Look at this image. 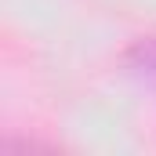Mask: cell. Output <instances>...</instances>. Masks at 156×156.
Listing matches in <instances>:
<instances>
[{
  "label": "cell",
  "mask_w": 156,
  "mask_h": 156,
  "mask_svg": "<svg viewBox=\"0 0 156 156\" xmlns=\"http://www.w3.org/2000/svg\"><path fill=\"white\" fill-rule=\"evenodd\" d=\"M127 66H131V73L142 80V83H149L156 91V37L153 40H138L127 51Z\"/></svg>",
  "instance_id": "obj_1"
}]
</instances>
